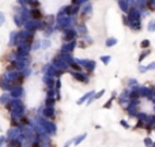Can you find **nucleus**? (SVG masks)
Segmentation results:
<instances>
[]
</instances>
